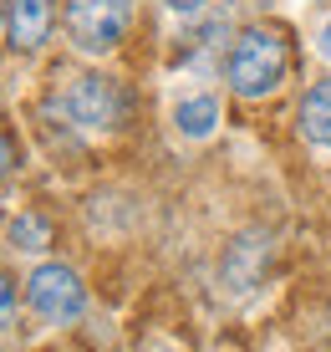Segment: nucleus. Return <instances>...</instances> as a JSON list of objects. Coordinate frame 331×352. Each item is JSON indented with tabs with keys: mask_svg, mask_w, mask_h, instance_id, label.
<instances>
[{
	"mask_svg": "<svg viewBox=\"0 0 331 352\" xmlns=\"http://www.w3.org/2000/svg\"><path fill=\"white\" fill-rule=\"evenodd\" d=\"M290 72V46H286V31L275 26H244L235 36L225 56V77H229V92L235 97H271Z\"/></svg>",
	"mask_w": 331,
	"mask_h": 352,
	"instance_id": "obj_1",
	"label": "nucleus"
},
{
	"mask_svg": "<svg viewBox=\"0 0 331 352\" xmlns=\"http://www.w3.org/2000/svg\"><path fill=\"white\" fill-rule=\"evenodd\" d=\"M26 301H31V311H36L41 322L67 327V322H77L82 311H87V286H82V276L71 271V265L46 261V265H36V271H31Z\"/></svg>",
	"mask_w": 331,
	"mask_h": 352,
	"instance_id": "obj_2",
	"label": "nucleus"
},
{
	"mask_svg": "<svg viewBox=\"0 0 331 352\" xmlns=\"http://www.w3.org/2000/svg\"><path fill=\"white\" fill-rule=\"evenodd\" d=\"M133 26V0H67V31L82 52H113Z\"/></svg>",
	"mask_w": 331,
	"mask_h": 352,
	"instance_id": "obj_3",
	"label": "nucleus"
},
{
	"mask_svg": "<svg viewBox=\"0 0 331 352\" xmlns=\"http://www.w3.org/2000/svg\"><path fill=\"white\" fill-rule=\"evenodd\" d=\"M61 107H67V118L77 128L97 133V128H117L122 123V113H128V92H122L113 77H102V72H82V77H71Z\"/></svg>",
	"mask_w": 331,
	"mask_h": 352,
	"instance_id": "obj_4",
	"label": "nucleus"
},
{
	"mask_svg": "<svg viewBox=\"0 0 331 352\" xmlns=\"http://www.w3.org/2000/svg\"><path fill=\"white\" fill-rule=\"evenodd\" d=\"M52 21H56V10H52V0H10V46H21V52H36V46L52 36Z\"/></svg>",
	"mask_w": 331,
	"mask_h": 352,
	"instance_id": "obj_5",
	"label": "nucleus"
},
{
	"mask_svg": "<svg viewBox=\"0 0 331 352\" xmlns=\"http://www.w3.org/2000/svg\"><path fill=\"white\" fill-rule=\"evenodd\" d=\"M301 133L321 148H331V82H316L301 97Z\"/></svg>",
	"mask_w": 331,
	"mask_h": 352,
	"instance_id": "obj_6",
	"label": "nucleus"
},
{
	"mask_svg": "<svg viewBox=\"0 0 331 352\" xmlns=\"http://www.w3.org/2000/svg\"><path fill=\"white\" fill-rule=\"evenodd\" d=\"M174 123H179L183 138H209L219 128V102L214 97H189V102L174 107Z\"/></svg>",
	"mask_w": 331,
	"mask_h": 352,
	"instance_id": "obj_7",
	"label": "nucleus"
},
{
	"mask_svg": "<svg viewBox=\"0 0 331 352\" xmlns=\"http://www.w3.org/2000/svg\"><path fill=\"white\" fill-rule=\"evenodd\" d=\"M10 240H16L21 250H41V245H46V225L31 220V214H21V220L10 225Z\"/></svg>",
	"mask_w": 331,
	"mask_h": 352,
	"instance_id": "obj_8",
	"label": "nucleus"
},
{
	"mask_svg": "<svg viewBox=\"0 0 331 352\" xmlns=\"http://www.w3.org/2000/svg\"><path fill=\"white\" fill-rule=\"evenodd\" d=\"M16 322V286H10V276L0 271V327Z\"/></svg>",
	"mask_w": 331,
	"mask_h": 352,
	"instance_id": "obj_9",
	"label": "nucleus"
},
{
	"mask_svg": "<svg viewBox=\"0 0 331 352\" xmlns=\"http://www.w3.org/2000/svg\"><path fill=\"white\" fill-rule=\"evenodd\" d=\"M168 10H174V16H199L204 6H209V0H163Z\"/></svg>",
	"mask_w": 331,
	"mask_h": 352,
	"instance_id": "obj_10",
	"label": "nucleus"
},
{
	"mask_svg": "<svg viewBox=\"0 0 331 352\" xmlns=\"http://www.w3.org/2000/svg\"><path fill=\"white\" fill-rule=\"evenodd\" d=\"M10 164H16V148H10V138H5V133H0V179L10 174Z\"/></svg>",
	"mask_w": 331,
	"mask_h": 352,
	"instance_id": "obj_11",
	"label": "nucleus"
},
{
	"mask_svg": "<svg viewBox=\"0 0 331 352\" xmlns=\"http://www.w3.org/2000/svg\"><path fill=\"white\" fill-rule=\"evenodd\" d=\"M316 52H321V56H326V62H331V21H326V26H321V36H316Z\"/></svg>",
	"mask_w": 331,
	"mask_h": 352,
	"instance_id": "obj_12",
	"label": "nucleus"
},
{
	"mask_svg": "<svg viewBox=\"0 0 331 352\" xmlns=\"http://www.w3.org/2000/svg\"><path fill=\"white\" fill-rule=\"evenodd\" d=\"M0 21H5V0H0Z\"/></svg>",
	"mask_w": 331,
	"mask_h": 352,
	"instance_id": "obj_13",
	"label": "nucleus"
}]
</instances>
